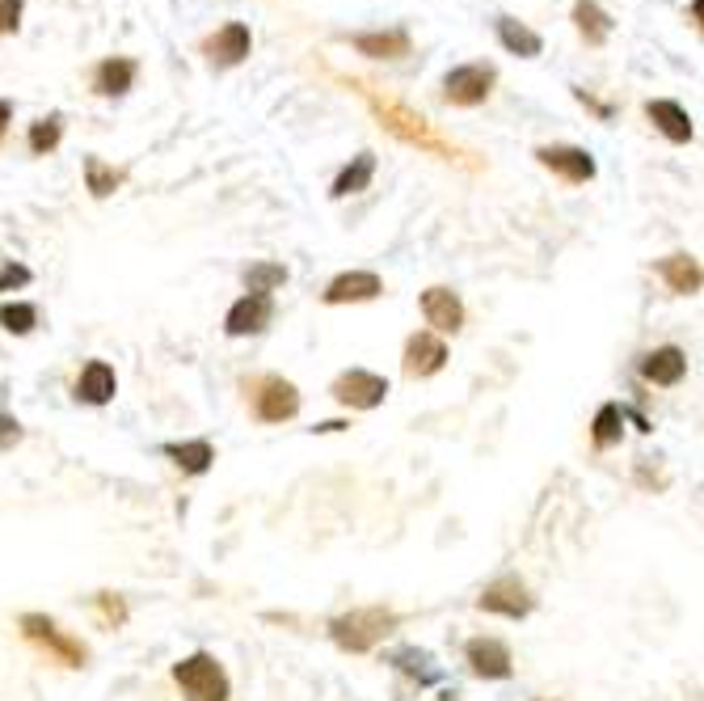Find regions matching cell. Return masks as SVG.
Returning <instances> with one entry per match:
<instances>
[{
    "mask_svg": "<svg viewBox=\"0 0 704 701\" xmlns=\"http://www.w3.org/2000/svg\"><path fill=\"white\" fill-rule=\"evenodd\" d=\"M401 368H405V376H435V372H444L447 368V347L439 334H430V330H418V334H409V342H405V360H401Z\"/></svg>",
    "mask_w": 704,
    "mask_h": 701,
    "instance_id": "obj_12",
    "label": "cell"
},
{
    "mask_svg": "<svg viewBox=\"0 0 704 701\" xmlns=\"http://www.w3.org/2000/svg\"><path fill=\"white\" fill-rule=\"evenodd\" d=\"M115 393H118L115 368L106 360H89L81 368V376H76V402H85V406H106V402H115Z\"/></svg>",
    "mask_w": 704,
    "mask_h": 701,
    "instance_id": "obj_16",
    "label": "cell"
},
{
    "mask_svg": "<svg viewBox=\"0 0 704 701\" xmlns=\"http://www.w3.org/2000/svg\"><path fill=\"white\" fill-rule=\"evenodd\" d=\"M164 457L173 460L182 474H190V478H199V474H207L215 460V448L207 444V439H186V444H164L161 448Z\"/></svg>",
    "mask_w": 704,
    "mask_h": 701,
    "instance_id": "obj_22",
    "label": "cell"
},
{
    "mask_svg": "<svg viewBox=\"0 0 704 701\" xmlns=\"http://www.w3.org/2000/svg\"><path fill=\"white\" fill-rule=\"evenodd\" d=\"M646 115L654 123L658 131L671 140V145H687L692 136H696V127H692V115L683 110L680 102H671V97H654V102H646Z\"/></svg>",
    "mask_w": 704,
    "mask_h": 701,
    "instance_id": "obj_17",
    "label": "cell"
},
{
    "mask_svg": "<svg viewBox=\"0 0 704 701\" xmlns=\"http://www.w3.org/2000/svg\"><path fill=\"white\" fill-rule=\"evenodd\" d=\"M578 102H583V106H590V110H595L599 119H611V106H604V102H595V97H590L587 89H578Z\"/></svg>",
    "mask_w": 704,
    "mask_h": 701,
    "instance_id": "obj_36",
    "label": "cell"
},
{
    "mask_svg": "<svg viewBox=\"0 0 704 701\" xmlns=\"http://www.w3.org/2000/svg\"><path fill=\"white\" fill-rule=\"evenodd\" d=\"M203 51H207L212 68H236V64H245V60H249V51H254V34H249V25L245 22H228L224 30H215Z\"/></svg>",
    "mask_w": 704,
    "mask_h": 701,
    "instance_id": "obj_11",
    "label": "cell"
},
{
    "mask_svg": "<svg viewBox=\"0 0 704 701\" xmlns=\"http://www.w3.org/2000/svg\"><path fill=\"white\" fill-rule=\"evenodd\" d=\"M25 284H30V266H22V263H4V266H0V291L25 288Z\"/></svg>",
    "mask_w": 704,
    "mask_h": 701,
    "instance_id": "obj_35",
    "label": "cell"
},
{
    "mask_svg": "<svg viewBox=\"0 0 704 701\" xmlns=\"http://www.w3.org/2000/svg\"><path fill=\"white\" fill-rule=\"evenodd\" d=\"M372 178H376V152H359L351 157V166L333 178V199H351V194L367 191L372 187Z\"/></svg>",
    "mask_w": 704,
    "mask_h": 701,
    "instance_id": "obj_23",
    "label": "cell"
},
{
    "mask_svg": "<svg viewBox=\"0 0 704 701\" xmlns=\"http://www.w3.org/2000/svg\"><path fill=\"white\" fill-rule=\"evenodd\" d=\"M574 25L587 39V47H604L611 34V18L595 4V0H574Z\"/></svg>",
    "mask_w": 704,
    "mask_h": 701,
    "instance_id": "obj_25",
    "label": "cell"
},
{
    "mask_svg": "<svg viewBox=\"0 0 704 701\" xmlns=\"http://www.w3.org/2000/svg\"><path fill=\"white\" fill-rule=\"evenodd\" d=\"M173 680L182 684V693H186L190 701H228L233 698L228 672H224L220 659L207 651H194L190 659L173 663Z\"/></svg>",
    "mask_w": 704,
    "mask_h": 701,
    "instance_id": "obj_3",
    "label": "cell"
},
{
    "mask_svg": "<svg viewBox=\"0 0 704 701\" xmlns=\"http://www.w3.org/2000/svg\"><path fill=\"white\" fill-rule=\"evenodd\" d=\"M493 81V64H460L444 76V102L447 106H481L490 97Z\"/></svg>",
    "mask_w": 704,
    "mask_h": 701,
    "instance_id": "obj_7",
    "label": "cell"
},
{
    "mask_svg": "<svg viewBox=\"0 0 704 701\" xmlns=\"http://www.w3.org/2000/svg\"><path fill=\"white\" fill-rule=\"evenodd\" d=\"M22 0H0V34H18L22 25Z\"/></svg>",
    "mask_w": 704,
    "mask_h": 701,
    "instance_id": "obj_34",
    "label": "cell"
},
{
    "mask_svg": "<svg viewBox=\"0 0 704 701\" xmlns=\"http://www.w3.org/2000/svg\"><path fill=\"white\" fill-rule=\"evenodd\" d=\"M64 140V119L60 115H51V119H39L34 127H30V136H25V145H30V152H39V157H47L51 148Z\"/></svg>",
    "mask_w": 704,
    "mask_h": 701,
    "instance_id": "obj_31",
    "label": "cell"
},
{
    "mask_svg": "<svg viewBox=\"0 0 704 701\" xmlns=\"http://www.w3.org/2000/svg\"><path fill=\"white\" fill-rule=\"evenodd\" d=\"M9 123H13V106L0 97V136H4V127H9Z\"/></svg>",
    "mask_w": 704,
    "mask_h": 701,
    "instance_id": "obj_37",
    "label": "cell"
},
{
    "mask_svg": "<svg viewBox=\"0 0 704 701\" xmlns=\"http://www.w3.org/2000/svg\"><path fill=\"white\" fill-rule=\"evenodd\" d=\"M18 444H22V423L13 414L0 411V453H13Z\"/></svg>",
    "mask_w": 704,
    "mask_h": 701,
    "instance_id": "obj_33",
    "label": "cell"
},
{
    "mask_svg": "<svg viewBox=\"0 0 704 701\" xmlns=\"http://www.w3.org/2000/svg\"><path fill=\"white\" fill-rule=\"evenodd\" d=\"M388 663L405 672V677H414L418 684H435L439 680V668H435V655L430 651H418V647H401V651L388 655Z\"/></svg>",
    "mask_w": 704,
    "mask_h": 701,
    "instance_id": "obj_27",
    "label": "cell"
},
{
    "mask_svg": "<svg viewBox=\"0 0 704 701\" xmlns=\"http://www.w3.org/2000/svg\"><path fill=\"white\" fill-rule=\"evenodd\" d=\"M641 376L650 381V385H662V389H671V385H680L683 376H687V355H683L680 347H654L646 360H641Z\"/></svg>",
    "mask_w": 704,
    "mask_h": 701,
    "instance_id": "obj_18",
    "label": "cell"
},
{
    "mask_svg": "<svg viewBox=\"0 0 704 701\" xmlns=\"http://www.w3.org/2000/svg\"><path fill=\"white\" fill-rule=\"evenodd\" d=\"M465 663L472 668V677L481 680H511V672H515L511 647L502 638H469L465 642Z\"/></svg>",
    "mask_w": 704,
    "mask_h": 701,
    "instance_id": "obj_9",
    "label": "cell"
},
{
    "mask_svg": "<svg viewBox=\"0 0 704 701\" xmlns=\"http://www.w3.org/2000/svg\"><path fill=\"white\" fill-rule=\"evenodd\" d=\"M333 402L338 406H351V411H376L380 402L388 397V381L376 376V372H367V368H351V372H342L333 385Z\"/></svg>",
    "mask_w": 704,
    "mask_h": 701,
    "instance_id": "obj_6",
    "label": "cell"
},
{
    "mask_svg": "<svg viewBox=\"0 0 704 701\" xmlns=\"http://www.w3.org/2000/svg\"><path fill=\"white\" fill-rule=\"evenodd\" d=\"M658 275H662L666 288L680 291V296H696V291H701V263H696V254H671V258H662V263H658Z\"/></svg>",
    "mask_w": 704,
    "mask_h": 701,
    "instance_id": "obj_21",
    "label": "cell"
},
{
    "mask_svg": "<svg viewBox=\"0 0 704 701\" xmlns=\"http://www.w3.org/2000/svg\"><path fill=\"white\" fill-rule=\"evenodd\" d=\"M393 629H397V613H388V608H351V613H342V617L329 622V638L342 651L363 655L372 651L384 634H393Z\"/></svg>",
    "mask_w": 704,
    "mask_h": 701,
    "instance_id": "obj_2",
    "label": "cell"
},
{
    "mask_svg": "<svg viewBox=\"0 0 704 701\" xmlns=\"http://www.w3.org/2000/svg\"><path fill=\"white\" fill-rule=\"evenodd\" d=\"M249 397H254L258 423H287V418L300 414V389L291 381H282V376H258Z\"/></svg>",
    "mask_w": 704,
    "mask_h": 701,
    "instance_id": "obj_5",
    "label": "cell"
},
{
    "mask_svg": "<svg viewBox=\"0 0 704 701\" xmlns=\"http://www.w3.org/2000/svg\"><path fill=\"white\" fill-rule=\"evenodd\" d=\"M384 291V279L376 270H346L338 279H329V288L321 291L326 305H363V300H376Z\"/></svg>",
    "mask_w": 704,
    "mask_h": 701,
    "instance_id": "obj_15",
    "label": "cell"
},
{
    "mask_svg": "<svg viewBox=\"0 0 704 701\" xmlns=\"http://www.w3.org/2000/svg\"><path fill=\"white\" fill-rule=\"evenodd\" d=\"M94 605H97V613H102V622H106V626H122V622H127V605L118 601L115 592H97Z\"/></svg>",
    "mask_w": 704,
    "mask_h": 701,
    "instance_id": "obj_32",
    "label": "cell"
},
{
    "mask_svg": "<svg viewBox=\"0 0 704 701\" xmlns=\"http://www.w3.org/2000/svg\"><path fill=\"white\" fill-rule=\"evenodd\" d=\"M85 182H89L94 199H110L118 191V182H122V173L115 166H106L102 157H85Z\"/></svg>",
    "mask_w": 704,
    "mask_h": 701,
    "instance_id": "obj_29",
    "label": "cell"
},
{
    "mask_svg": "<svg viewBox=\"0 0 704 701\" xmlns=\"http://www.w3.org/2000/svg\"><path fill=\"white\" fill-rule=\"evenodd\" d=\"M354 89L367 97V106L376 110V119L397 136V140H405V145L423 148V152H430V157H444V161H465V166H472L469 152L460 145H451L447 136H439V127L430 119H423L418 110H409L405 102H397V97L380 94V89H372V85H363V81H354ZM477 170V166H472Z\"/></svg>",
    "mask_w": 704,
    "mask_h": 701,
    "instance_id": "obj_1",
    "label": "cell"
},
{
    "mask_svg": "<svg viewBox=\"0 0 704 701\" xmlns=\"http://www.w3.org/2000/svg\"><path fill=\"white\" fill-rule=\"evenodd\" d=\"M18 629H22V634L30 638V642H34V647H43L51 659H60L64 668H85V659H89V651H85V647H81L76 638H68L64 629L55 626L47 613H22Z\"/></svg>",
    "mask_w": 704,
    "mask_h": 701,
    "instance_id": "obj_4",
    "label": "cell"
},
{
    "mask_svg": "<svg viewBox=\"0 0 704 701\" xmlns=\"http://www.w3.org/2000/svg\"><path fill=\"white\" fill-rule=\"evenodd\" d=\"M0 326L22 339V334H30V330L39 326V309L25 305V300H9V305H0Z\"/></svg>",
    "mask_w": 704,
    "mask_h": 701,
    "instance_id": "obj_30",
    "label": "cell"
},
{
    "mask_svg": "<svg viewBox=\"0 0 704 701\" xmlns=\"http://www.w3.org/2000/svg\"><path fill=\"white\" fill-rule=\"evenodd\" d=\"M131 85H136V60H127V55H110L94 68V94L122 97Z\"/></svg>",
    "mask_w": 704,
    "mask_h": 701,
    "instance_id": "obj_19",
    "label": "cell"
},
{
    "mask_svg": "<svg viewBox=\"0 0 704 701\" xmlns=\"http://www.w3.org/2000/svg\"><path fill=\"white\" fill-rule=\"evenodd\" d=\"M536 161H541L544 170H553L562 182L569 187H583L595 178V157H590L587 148H574V145H544L536 148Z\"/></svg>",
    "mask_w": 704,
    "mask_h": 701,
    "instance_id": "obj_10",
    "label": "cell"
},
{
    "mask_svg": "<svg viewBox=\"0 0 704 701\" xmlns=\"http://www.w3.org/2000/svg\"><path fill=\"white\" fill-rule=\"evenodd\" d=\"M625 436V414H620V402H604L599 411H595V423H590V444L599 448V453H608L616 448Z\"/></svg>",
    "mask_w": 704,
    "mask_h": 701,
    "instance_id": "obj_26",
    "label": "cell"
},
{
    "mask_svg": "<svg viewBox=\"0 0 704 701\" xmlns=\"http://www.w3.org/2000/svg\"><path fill=\"white\" fill-rule=\"evenodd\" d=\"M498 39H502V47L511 51V55H523V60H536L544 51L541 34L532 25L519 22V18H498Z\"/></svg>",
    "mask_w": 704,
    "mask_h": 701,
    "instance_id": "obj_24",
    "label": "cell"
},
{
    "mask_svg": "<svg viewBox=\"0 0 704 701\" xmlns=\"http://www.w3.org/2000/svg\"><path fill=\"white\" fill-rule=\"evenodd\" d=\"M270 317H275V300L245 291L224 317V330H228V339H249V334H262L270 326Z\"/></svg>",
    "mask_w": 704,
    "mask_h": 701,
    "instance_id": "obj_13",
    "label": "cell"
},
{
    "mask_svg": "<svg viewBox=\"0 0 704 701\" xmlns=\"http://www.w3.org/2000/svg\"><path fill=\"white\" fill-rule=\"evenodd\" d=\"M532 592L523 587V580L519 575H502V580H493L486 592H481V601H477V608L481 613H498V617H511V622H523L527 613H532Z\"/></svg>",
    "mask_w": 704,
    "mask_h": 701,
    "instance_id": "obj_8",
    "label": "cell"
},
{
    "mask_svg": "<svg viewBox=\"0 0 704 701\" xmlns=\"http://www.w3.org/2000/svg\"><path fill=\"white\" fill-rule=\"evenodd\" d=\"M423 317L430 334H460L465 330V305L451 288H426L423 291Z\"/></svg>",
    "mask_w": 704,
    "mask_h": 701,
    "instance_id": "obj_14",
    "label": "cell"
},
{
    "mask_svg": "<svg viewBox=\"0 0 704 701\" xmlns=\"http://www.w3.org/2000/svg\"><path fill=\"white\" fill-rule=\"evenodd\" d=\"M287 284V266L282 263H254L245 266V288L249 296H270L275 288Z\"/></svg>",
    "mask_w": 704,
    "mask_h": 701,
    "instance_id": "obj_28",
    "label": "cell"
},
{
    "mask_svg": "<svg viewBox=\"0 0 704 701\" xmlns=\"http://www.w3.org/2000/svg\"><path fill=\"white\" fill-rule=\"evenodd\" d=\"M351 43L367 60H401V55H409V34L405 30H367V34H354Z\"/></svg>",
    "mask_w": 704,
    "mask_h": 701,
    "instance_id": "obj_20",
    "label": "cell"
}]
</instances>
